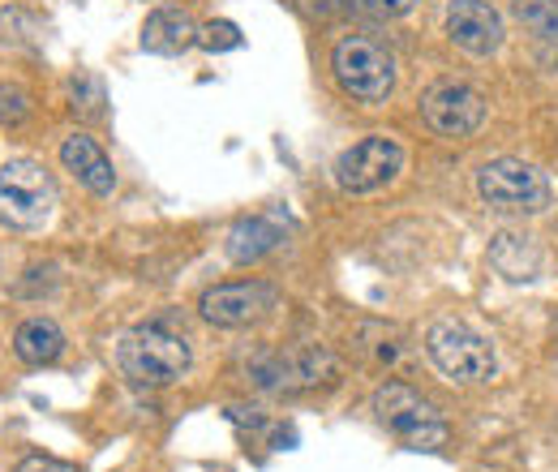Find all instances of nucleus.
<instances>
[{"label":"nucleus","mask_w":558,"mask_h":472,"mask_svg":"<svg viewBox=\"0 0 558 472\" xmlns=\"http://www.w3.org/2000/svg\"><path fill=\"white\" fill-rule=\"evenodd\" d=\"M117 370L134 387H172L190 370V339L168 323H142L117 343Z\"/></svg>","instance_id":"nucleus-1"},{"label":"nucleus","mask_w":558,"mask_h":472,"mask_svg":"<svg viewBox=\"0 0 558 472\" xmlns=\"http://www.w3.org/2000/svg\"><path fill=\"white\" fill-rule=\"evenodd\" d=\"M477 194L498 215H542L550 206V181L542 168H533L515 155H502V159L482 164Z\"/></svg>","instance_id":"nucleus-2"},{"label":"nucleus","mask_w":558,"mask_h":472,"mask_svg":"<svg viewBox=\"0 0 558 472\" xmlns=\"http://www.w3.org/2000/svg\"><path fill=\"white\" fill-rule=\"evenodd\" d=\"M57 210V181L35 159H9L0 168V223L35 232Z\"/></svg>","instance_id":"nucleus-3"},{"label":"nucleus","mask_w":558,"mask_h":472,"mask_svg":"<svg viewBox=\"0 0 558 472\" xmlns=\"http://www.w3.org/2000/svg\"><path fill=\"white\" fill-rule=\"evenodd\" d=\"M425 352L429 361L438 365V374H447L451 383H489L498 361H494V348L486 343V336H477L469 323H456V318H438L429 323L425 331Z\"/></svg>","instance_id":"nucleus-4"},{"label":"nucleus","mask_w":558,"mask_h":472,"mask_svg":"<svg viewBox=\"0 0 558 472\" xmlns=\"http://www.w3.org/2000/svg\"><path fill=\"white\" fill-rule=\"evenodd\" d=\"M378 421L404 443V447H442L447 438V416L434 400H425L409 383H387L374 391Z\"/></svg>","instance_id":"nucleus-5"},{"label":"nucleus","mask_w":558,"mask_h":472,"mask_svg":"<svg viewBox=\"0 0 558 472\" xmlns=\"http://www.w3.org/2000/svg\"><path fill=\"white\" fill-rule=\"evenodd\" d=\"M331 69H336V82L344 86V95L361 99V104H383L396 90V57L365 35L340 39L331 52Z\"/></svg>","instance_id":"nucleus-6"},{"label":"nucleus","mask_w":558,"mask_h":472,"mask_svg":"<svg viewBox=\"0 0 558 472\" xmlns=\"http://www.w3.org/2000/svg\"><path fill=\"white\" fill-rule=\"evenodd\" d=\"M421 117H425V125L438 137H451V142H456V137H469L482 130V121H486V99H482L477 86L447 77V82H434V86L421 95Z\"/></svg>","instance_id":"nucleus-7"},{"label":"nucleus","mask_w":558,"mask_h":472,"mask_svg":"<svg viewBox=\"0 0 558 472\" xmlns=\"http://www.w3.org/2000/svg\"><path fill=\"white\" fill-rule=\"evenodd\" d=\"M400 168H404L400 142H391L387 134H369L336 159V185L344 194H374L387 181H396Z\"/></svg>","instance_id":"nucleus-8"},{"label":"nucleus","mask_w":558,"mask_h":472,"mask_svg":"<svg viewBox=\"0 0 558 472\" xmlns=\"http://www.w3.org/2000/svg\"><path fill=\"white\" fill-rule=\"evenodd\" d=\"M198 310H203V318L210 327H250V323H258V318H267L276 310V288H267L258 279L219 283V288L203 292Z\"/></svg>","instance_id":"nucleus-9"},{"label":"nucleus","mask_w":558,"mask_h":472,"mask_svg":"<svg viewBox=\"0 0 558 472\" xmlns=\"http://www.w3.org/2000/svg\"><path fill=\"white\" fill-rule=\"evenodd\" d=\"M447 35L469 57H494L502 48V17L486 0H456L447 9Z\"/></svg>","instance_id":"nucleus-10"},{"label":"nucleus","mask_w":558,"mask_h":472,"mask_svg":"<svg viewBox=\"0 0 558 472\" xmlns=\"http://www.w3.org/2000/svg\"><path fill=\"white\" fill-rule=\"evenodd\" d=\"M61 164H65V172L77 177V185H86L95 198H108L117 190V168H112V159L104 155V146L95 137L86 134L65 137L61 142Z\"/></svg>","instance_id":"nucleus-11"},{"label":"nucleus","mask_w":558,"mask_h":472,"mask_svg":"<svg viewBox=\"0 0 558 472\" xmlns=\"http://www.w3.org/2000/svg\"><path fill=\"white\" fill-rule=\"evenodd\" d=\"M323 374H336V361L318 348H301V352H288V356H271L267 365H258V383L283 391V387H314Z\"/></svg>","instance_id":"nucleus-12"},{"label":"nucleus","mask_w":558,"mask_h":472,"mask_svg":"<svg viewBox=\"0 0 558 472\" xmlns=\"http://www.w3.org/2000/svg\"><path fill=\"white\" fill-rule=\"evenodd\" d=\"M198 44V22L185 9H155L142 26V48L155 57H181Z\"/></svg>","instance_id":"nucleus-13"},{"label":"nucleus","mask_w":558,"mask_h":472,"mask_svg":"<svg viewBox=\"0 0 558 472\" xmlns=\"http://www.w3.org/2000/svg\"><path fill=\"white\" fill-rule=\"evenodd\" d=\"M13 352H17V361H26V365H52V361H61V352H65V331H61L52 318H26V323L13 331Z\"/></svg>","instance_id":"nucleus-14"},{"label":"nucleus","mask_w":558,"mask_h":472,"mask_svg":"<svg viewBox=\"0 0 558 472\" xmlns=\"http://www.w3.org/2000/svg\"><path fill=\"white\" fill-rule=\"evenodd\" d=\"M489 263L502 270L507 279H537L542 270V250L533 237H520V232H498L494 245H489Z\"/></svg>","instance_id":"nucleus-15"},{"label":"nucleus","mask_w":558,"mask_h":472,"mask_svg":"<svg viewBox=\"0 0 558 472\" xmlns=\"http://www.w3.org/2000/svg\"><path fill=\"white\" fill-rule=\"evenodd\" d=\"M279 241H283V232H279L271 219H263V215L241 219V223L228 232V258H232V263H258V258H267V254L276 250Z\"/></svg>","instance_id":"nucleus-16"},{"label":"nucleus","mask_w":558,"mask_h":472,"mask_svg":"<svg viewBox=\"0 0 558 472\" xmlns=\"http://www.w3.org/2000/svg\"><path fill=\"white\" fill-rule=\"evenodd\" d=\"M515 17L537 39H558V0H515Z\"/></svg>","instance_id":"nucleus-17"},{"label":"nucleus","mask_w":558,"mask_h":472,"mask_svg":"<svg viewBox=\"0 0 558 472\" xmlns=\"http://www.w3.org/2000/svg\"><path fill=\"white\" fill-rule=\"evenodd\" d=\"M245 39H241V31L232 26V22H207V26H198V48H207V52H236Z\"/></svg>","instance_id":"nucleus-18"},{"label":"nucleus","mask_w":558,"mask_h":472,"mask_svg":"<svg viewBox=\"0 0 558 472\" xmlns=\"http://www.w3.org/2000/svg\"><path fill=\"white\" fill-rule=\"evenodd\" d=\"M22 117H26V95H22V90H13V86H0V121L17 125Z\"/></svg>","instance_id":"nucleus-19"},{"label":"nucleus","mask_w":558,"mask_h":472,"mask_svg":"<svg viewBox=\"0 0 558 472\" xmlns=\"http://www.w3.org/2000/svg\"><path fill=\"white\" fill-rule=\"evenodd\" d=\"M13 472H77L65 460H52V456H26Z\"/></svg>","instance_id":"nucleus-20"},{"label":"nucleus","mask_w":558,"mask_h":472,"mask_svg":"<svg viewBox=\"0 0 558 472\" xmlns=\"http://www.w3.org/2000/svg\"><path fill=\"white\" fill-rule=\"evenodd\" d=\"M369 9H378V13H391V17H400V13H409L417 0H365Z\"/></svg>","instance_id":"nucleus-21"}]
</instances>
